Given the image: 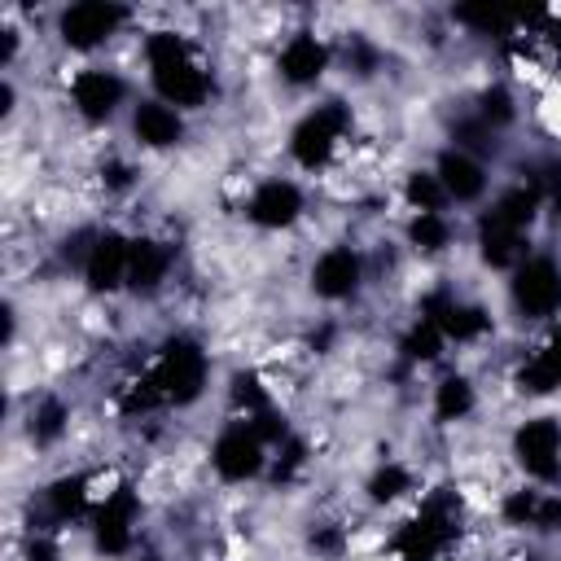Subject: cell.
<instances>
[{
  "mask_svg": "<svg viewBox=\"0 0 561 561\" xmlns=\"http://www.w3.org/2000/svg\"><path fill=\"white\" fill-rule=\"evenodd\" d=\"M530 206H535V193L530 188H513L486 219H482V254L491 263H508L517 254V241H522V228L530 219Z\"/></svg>",
  "mask_w": 561,
  "mask_h": 561,
  "instance_id": "2",
  "label": "cell"
},
{
  "mask_svg": "<svg viewBox=\"0 0 561 561\" xmlns=\"http://www.w3.org/2000/svg\"><path fill=\"white\" fill-rule=\"evenodd\" d=\"M202 377H206L202 351H197L193 342H171V346H167V359H162V368H158V377H153V386H158L162 399L184 403V399H193V394L202 390Z\"/></svg>",
  "mask_w": 561,
  "mask_h": 561,
  "instance_id": "3",
  "label": "cell"
},
{
  "mask_svg": "<svg viewBox=\"0 0 561 561\" xmlns=\"http://www.w3.org/2000/svg\"><path fill=\"white\" fill-rule=\"evenodd\" d=\"M280 70H285L294 83H307V79H316V75L324 70V48H320L311 35H298V39L285 44V53H280Z\"/></svg>",
  "mask_w": 561,
  "mask_h": 561,
  "instance_id": "14",
  "label": "cell"
},
{
  "mask_svg": "<svg viewBox=\"0 0 561 561\" xmlns=\"http://www.w3.org/2000/svg\"><path fill=\"white\" fill-rule=\"evenodd\" d=\"M127 263H131V245H123L118 237H101L88 254V280L96 289H114L127 276Z\"/></svg>",
  "mask_w": 561,
  "mask_h": 561,
  "instance_id": "9",
  "label": "cell"
},
{
  "mask_svg": "<svg viewBox=\"0 0 561 561\" xmlns=\"http://www.w3.org/2000/svg\"><path fill=\"white\" fill-rule=\"evenodd\" d=\"M469 403H473V394H469V386H465L460 377H447V381L438 386V416H443V421L469 412Z\"/></svg>",
  "mask_w": 561,
  "mask_h": 561,
  "instance_id": "20",
  "label": "cell"
},
{
  "mask_svg": "<svg viewBox=\"0 0 561 561\" xmlns=\"http://www.w3.org/2000/svg\"><path fill=\"white\" fill-rule=\"evenodd\" d=\"M517 456L535 478H552L557 473V456H561V430L548 416L526 421L522 434H517Z\"/></svg>",
  "mask_w": 561,
  "mask_h": 561,
  "instance_id": "5",
  "label": "cell"
},
{
  "mask_svg": "<svg viewBox=\"0 0 561 561\" xmlns=\"http://www.w3.org/2000/svg\"><path fill=\"white\" fill-rule=\"evenodd\" d=\"M438 184H443L447 197L469 202V197L482 193V171H478V162L465 158V153H443V162H438Z\"/></svg>",
  "mask_w": 561,
  "mask_h": 561,
  "instance_id": "13",
  "label": "cell"
},
{
  "mask_svg": "<svg viewBox=\"0 0 561 561\" xmlns=\"http://www.w3.org/2000/svg\"><path fill=\"white\" fill-rule=\"evenodd\" d=\"M412 241H421L425 250H438L447 241V224L438 219V210H421V219L412 224Z\"/></svg>",
  "mask_w": 561,
  "mask_h": 561,
  "instance_id": "21",
  "label": "cell"
},
{
  "mask_svg": "<svg viewBox=\"0 0 561 561\" xmlns=\"http://www.w3.org/2000/svg\"><path fill=\"white\" fill-rule=\"evenodd\" d=\"M294 215H298V188H294V184H280V180L263 184V188L254 193V202H250V219H259V224H267V228H280V224H289Z\"/></svg>",
  "mask_w": 561,
  "mask_h": 561,
  "instance_id": "11",
  "label": "cell"
},
{
  "mask_svg": "<svg viewBox=\"0 0 561 561\" xmlns=\"http://www.w3.org/2000/svg\"><path fill=\"white\" fill-rule=\"evenodd\" d=\"M149 66H153V83L162 88V96L180 101V105H197L206 96V75L188 61V48L175 35H153L149 39Z\"/></svg>",
  "mask_w": 561,
  "mask_h": 561,
  "instance_id": "1",
  "label": "cell"
},
{
  "mask_svg": "<svg viewBox=\"0 0 561 561\" xmlns=\"http://www.w3.org/2000/svg\"><path fill=\"white\" fill-rule=\"evenodd\" d=\"M513 294H517V307H522V311L543 316V311H552V307L561 302V276H557V267H552L548 259H535V263H526V267L517 272Z\"/></svg>",
  "mask_w": 561,
  "mask_h": 561,
  "instance_id": "6",
  "label": "cell"
},
{
  "mask_svg": "<svg viewBox=\"0 0 561 561\" xmlns=\"http://www.w3.org/2000/svg\"><path fill=\"white\" fill-rule=\"evenodd\" d=\"M118 96H123V83L114 75H105V70H88V75L75 79V105L88 118H105Z\"/></svg>",
  "mask_w": 561,
  "mask_h": 561,
  "instance_id": "10",
  "label": "cell"
},
{
  "mask_svg": "<svg viewBox=\"0 0 561 561\" xmlns=\"http://www.w3.org/2000/svg\"><path fill=\"white\" fill-rule=\"evenodd\" d=\"M403 486H408V473H403V469H394V465H390V469H381V473L373 478V495H377V500H390V495H399Z\"/></svg>",
  "mask_w": 561,
  "mask_h": 561,
  "instance_id": "23",
  "label": "cell"
},
{
  "mask_svg": "<svg viewBox=\"0 0 561 561\" xmlns=\"http://www.w3.org/2000/svg\"><path fill=\"white\" fill-rule=\"evenodd\" d=\"M355 280H359V263H355L351 250H329V254L316 263V289H320L324 298H342V294H351Z\"/></svg>",
  "mask_w": 561,
  "mask_h": 561,
  "instance_id": "12",
  "label": "cell"
},
{
  "mask_svg": "<svg viewBox=\"0 0 561 561\" xmlns=\"http://www.w3.org/2000/svg\"><path fill=\"white\" fill-rule=\"evenodd\" d=\"M162 272H167V254H162L158 245H149V241H136V245H131V263H127L131 285L149 289V285H158Z\"/></svg>",
  "mask_w": 561,
  "mask_h": 561,
  "instance_id": "16",
  "label": "cell"
},
{
  "mask_svg": "<svg viewBox=\"0 0 561 561\" xmlns=\"http://www.w3.org/2000/svg\"><path fill=\"white\" fill-rule=\"evenodd\" d=\"M337 131H342V110H337V105L316 110V114H311V118H307V123L294 131V158H298L302 167L324 162V153L333 149Z\"/></svg>",
  "mask_w": 561,
  "mask_h": 561,
  "instance_id": "7",
  "label": "cell"
},
{
  "mask_svg": "<svg viewBox=\"0 0 561 561\" xmlns=\"http://www.w3.org/2000/svg\"><path fill=\"white\" fill-rule=\"evenodd\" d=\"M123 18H127V13H123L118 4L83 0V4L66 9V18H61V35H66V44H75V48H92V44L105 39Z\"/></svg>",
  "mask_w": 561,
  "mask_h": 561,
  "instance_id": "4",
  "label": "cell"
},
{
  "mask_svg": "<svg viewBox=\"0 0 561 561\" xmlns=\"http://www.w3.org/2000/svg\"><path fill=\"white\" fill-rule=\"evenodd\" d=\"M53 500H57V508H61V513H66V508H79V500H83V495H79V482H61Z\"/></svg>",
  "mask_w": 561,
  "mask_h": 561,
  "instance_id": "24",
  "label": "cell"
},
{
  "mask_svg": "<svg viewBox=\"0 0 561 561\" xmlns=\"http://www.w3.org/2000/svg\"><path fill=\"white\" fill-rule=\"evenodd\" d=\"M522 381L530 386V390H552L557 381H561V337H552L548 342V351L522 373Z\"/></svg>",
  "mask_w": 561,
  "mask_h": 561,
  "instance_id": "17",
  "label": "cell"
},
{
  "mask_svg": "<svg viewBox=\"0 0 561 561\" xmlns=\"http://www.w3.org/2000/svg\"><path fill=\"white\" fill-rule=\"evenodd\" d=\"M408 193H412V202L421 206V210H438L443 206V184H438V175H412V184H408Z\"/></svg>",
  "mask_w": 561,
  "mask_h": 561,
  "instance_id": "22",
  "label": "cell"
},
{
  "mask_svg": "<svg viewBox=\"0 0 561 561\" xmlns=\"http://www.w3.org/2000/svg\"><path fill=\"white\" fill-rule=\"evenodd\" d=\"M259 460H263V451H259V434L254 430H245V425H237V430H228L219 443H215V469L224 473V478H250L254 469H259Z\"/></svg>",
  "mask_w": 561,
  "mask_h": 561,
  "instance_id": "8",
  "label": "cell"
},
{
  "mask_svg": "<svg viewBox=\"0 0 561 561\" xmlns=\"http://www.w3.org/2000/svg\"><path fill=\"white\" fill-rule=\"evenodd\" d=\"M136 136L145 145H171L180 136V118L167 105H140L136 110Z\"/></svg>",
  "mask_w": 561,
  "mask_h": 561,
  "instance_id": "15",
  "label": "cell"
},
{
  "mask_svg": "<svg viewBox=\"0 0 561 561\" xmlns=\"http://www.w3.org/2000/svg\"><path fill=\"white\" fill-rule=\"evenodd\" d=\"M127 513H131L127 500H114V504L101 513V543H105V548H123V543H127Z\"/></svg>",
  "mask_w": 561,
  "mask_h": 561,
  "instance_id": "19",
  "label": "cell"
},
{
  "mask_svg": "<svg viewBox=\"0 0 561 561\" xmlns=\"http://www.w3.org/2000/svg\"><path fill=\"white\" fill-rule=\"evenodd\" d=\"M456 18L469 22V26H482V31H504L513 18H522V9H504V4H465V9H456Z\"/></svg>",
  "mask_w": 561,
  "mask_h": 561,
  "instance_id": "18",
  "label": "cell"
}]
</instances>
